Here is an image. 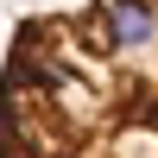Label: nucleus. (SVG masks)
<instances>
[{"label":"nucleus","instance_id":"1","mask_svg":"<svg viewBox=\"0 0 158 158\" xmlns=\"http://www.w3.org/2000/svg\"><path fill=\"white\" fill-rule=\"evenodd\" d=\"M0 158H158V0L19 19L0 63Z\"/></svg>","mask_w":158,"mask_h":158}]
</instances>
